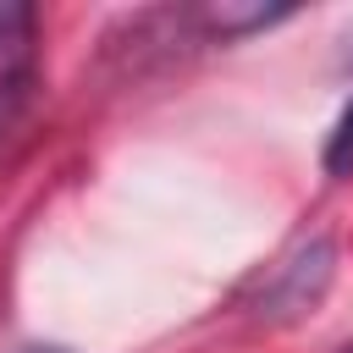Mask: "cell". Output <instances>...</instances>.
I'll return each mask as SVG.
<instances>
[{
	"label": "cell",
	"instance_id": "obj_1",
	"mask_svg": "<svg viewBox=\"0 0 353 353\" xmlns=\"http://www.w3.org/2000/svg\"><path fill=\"white\" fill-rule=\"evenodd\" d=\"M325 276H331V243H325V237L292 248V254L270 270V281H265V292H259V314H298V309H309V303L320 298Z\"/></svg>",
	"mask_w": 353,
	"mask_h": 353
},
{
	"label": "cell",
	"instance_id": "obj_2",
	"mask_svg": "<svg viewBox=\"0 0 353 353\" xmlns=\"http://www.w3.org/2000/svg\"><path fill=\"white\" fill-rule=\"evenodd\" d=\"M281 17H292V6H237V0H215V6H204L199 11V28L204 33H215V39H243V33H259V28H270V22H281Z\"/></svg>",
	"mask_w": 353,
	"mask_h": 353
},
{
	"label": "cell",
	"instance_id": "obj_7",
	"mask_svg": "<svg viewBox=\"0 0 353 353\" xmlns=\"http://www.w3.org/2000/svg\"><path fill=\"white\" fill-rule=\"evenodd\" d=\"M336 353H353V342H347V347H336Z\"/></svg>",
	"mask_w": 353,
	"mask_h": 353
},
{
	"label": "cell",
	"instance_id": "obj_5",
	"mask_svg": "<svg viewBox=\"0 0 353 353\" xmlns=\"http://www.w3.org/2000/svg\"><path fill=\"white\" fill-rule=\"evenodd\" d=\"M347 165H353V105L342 110V121H336V132H331V143H325V171L342 176Z\"/></svg>",
	"mask_w": 353,
	"mask_h": 353
},
{
	"label": "cell",
	"instance_id": "obj_3",
	"mask_svg": "<svg viewBox=\"0 0 353 353\" xmlns=\"http://www.w3.org/2000/svg\"><path fill=\"white\" fill-rule=\"evenodd\" d=\"M28 44H33V11L28 6H0V88L33 72Z\"/></svg>",
	"mask_w": 353,
	"mask_h": 353
},
{
	"label": "cell",
	"instance_id": "obj_4",
	"mask_svg": "<svg viewBox=\"0 0 353 353\" xmlns=\"http://www.w3.org/2000/svg\"><path fill=\"white\" fill-rule=\"evenodd\" d=\"M28 99H33V72L0 88V149L17 138V127H22V116H28Z\"/></svg>",
	"mask_w": 353,
	"mask_h": 353
},
{
	"label": "cell",
	"instance_id": "obj_6",
	"mask_svg": "<svg viewBox=\"0 0 353 353\" xmlns=\"http://www.w3.org/2000/svg\"><path fill=\"white\" fill-rule=\"evenodd\" d=\"M28 353H66V347H28Z\"/></svg>",
	"mask_w": 353,
	"mask_h": 353
}]
</instances>
